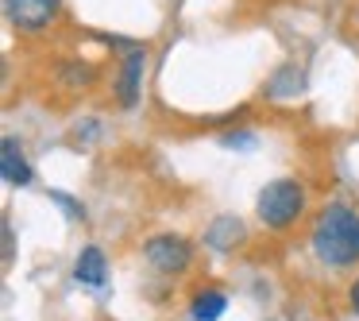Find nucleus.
<instances>
[{
	"instance_id": "nucleus-1",
	"label": "nucleus",
	"mask_w": 359,
	"mask_h": 321,
	"mask_svg": "<svg viewBox=\"0 0 359 321\" xmlns=\"http://www.w3.org/2000/svg\"><path fill=\"white\" fill-rule=\"evenodd\" d=\"M313 251L328 267H351L359 259V213L344 202L325 205L313 225Z\"/></svg>"
},
{
	"instance_id": "nucleus-2",
	"label": "nucleus",
	"mask_w": 359,
	"mask_h": 321,
	"mask_svg": "<svg viewBox=\"0 0 359 321\" xmlns=\"http://www.w3.org/2000/svg\"><path fill=\"white\" fill-rule=\"evenodd\" d=\"M302 209H305V190L297 186L294 178L266 182V186L259 190V197H255L259 221H263L266 228H274V232H282V228L294 225V221L302 217Z\"/></svg>"
},
{
	"instance_id": "nucleus-3",
	"label": "nucleus",
	"mask_w": 359,
	"mask_h": 321,
	"mask_svg": "<svg viewBox=\"0 0 359 321\" xmlns=\"http://www.w3.org/2000/svg\"><path fill=\"white\" fill-rule=\"evenodd\" d=\"M143 256H147V263L155 267V271L182 275L189 267V259H194V248H189V240L178 232H158L143 244Z\"/></svg>"
},
{
	"instance_id": "nucleus-4",
	"label": "nucleus",
	"mask_w": 359,
	"mask_h": 321,
	"mask_svg": "<svg viewBox=\"0 0 359 321\" xmlns=\"http://www.w3.org/2000/svg\"><path fill=\"white\" fill-rule=\"evenodd\" d=\"M8 24L24 35H35L43 27H50V20L58 16V0H4Z\"/></svg>"
},
{
	"instance_id": "nucleus-5",
	"label": "nucleus",
	"mask_w": 359,
	"mask_h": 321,
	"mask_svg": "<svg viewBox=\"0 0 359 321\" xmlns=\"http://www.w3.org/2000/svg\"><path fill=\"white\" fill-rule=\"evenodd\" d=\"M143 66H147V51H143L140 43H135V47H128L124 63H120V78H116V93H120V105H124V109H132V105L140 101Z\"/></svg>"
},
{
	"instance_id": "nucleus-6",
	"label": "nucleus",
	"mask_w": 359,
	"mask_h": 321,
	"mask_svg": "<svg viewBox=\"0 0 359 321\" xmlns=\"http://www.w3.org/2000/svg\"><path fill=\"white\" fill-rule=\"evenodd\" d=\"M0 174H4L8 186H27V182H32L27 155H24V148H20V140H12V136L0 143Z\"/></svg>"
},
{
	"instance_id": "nucleus-7",
	"label": "nucleus",
	"mask_w": 359,
	"mask_h": 321,
	"mask_svg": "<svg viewBox=\"0 0 359 321\" xmlns=\"http://www.w3.org/2000/svg\"><path fill=\"white\" fill-rule=\"evenodd\" d=\"M74 279L81 282V287H104V279H109V263H104V251L97 248V244H89V248H81L78 263H74Z\"/></svg>"
},
{
	"instance_id": "nucleus-8",
	"label": "nucleus",
	"mask_w": 359,
	"mask_h": 321,
	"mask_svg": "<svg viewBox=\"0 0 359 321\" xmlns=\"http://www.w3.org/2000/svg\"><path fill=\"white\" fill-rule=\"evenodd\" d=\"M240 240H243V221L240 217H217L205 228V244L217 248V251H232Z\"/></svg>"
},
{
	"instance_id": "nucleus-9",
	"label": "nucleus",
	"mask_w": 359,
	"mask_h": 321,
	"mask_svg": "<svg viewBox=\"0 0 359 321\" xmlns=\"http://www.w3.org/2000/svg\"><path fill=\"white\" fill-rule=\"evenodd\" d=\"M189 310H194V321H217L220 313L228 310V298L220 294V290H205V294L194 298V306H189Z\"/></svg>"
},
{
	"instance_id": "nucleus-10",
	"label": "nucleus",
	"mask_w": 359,
	"mask_h": 321,
	"mask_svg": "<svg viewBox=\"0 0 359 321\" xmlns=\"http://www.w3.org/2000/svg\"><path fill=\"white\" fill-rule=\"evenodd\" d=\"M0 236H4V267H8L12 263V225H8V221L0 225Z\"/></svg>"
},
{
	"instance_id": "nucleus-11",
	"label": "nucleus",
	"mask_w": 359,
	"mask_h": 321,
	"mask_svg": "<svg viewBox=\"0 0 359 321\" xmlns=\"http://www.w3.org/2000/svg\"><path fill=\"white\" fill-rule=\"evenodd\" d=\"M348 306H351V313L359 317V279L351 282V290H348Z\"/></svg>"
},
{
	"instance_id": "nucleus-12",
	"label": "nucleus",
	"mask_w": 359,
	"mask_h": 321,
	"mask_svg": "<svg viewBox=\"0 0 359 321\" xmlns=\"http://www.w3.org/2000/svg\"><path fill=\"white\" fill-rule=\"evenodd\" d=\"M224 143H228V148H248L251 136H224Z\"/></svg>"
}]
</instances>
